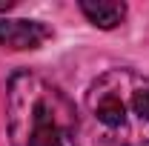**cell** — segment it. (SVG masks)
<instances>
[{"label":"cell","mask_w":149,"mask_h":146,"mask_svg":"<svg viewBox=\"0 0 149 146\" xmlns=\"http://www.w3.org/2000/svg\"><path fill=\"white\" fill-rule=\"evenodd\" d=\"M80 12L86 15L89 23L100 26V29H115L126 17V6L115 3V0H80Z\"/></svg>","instance_id":"277c9868"},{"label":"cell","mask_w":149,"mask_h":146,"mask_svg":"<svg viewBox=\"0 0 149 146\" xmlns=\"http://www.w3.org/2000/svg\"><path fill=\"white\" fill-rule=\"evenodd\" d=\"M86 112L109 146H149V77L135 69H109L86 92Z\"/></svg>","instance_id":"7a4b0ae2"},{"label":"cell","mask_w":149,"mask_h":146,"mask_svg":"<svg viewBox=\"0 0 149 146\" xmlns=\"http://www.w3.org/2000/svg\"><path fill=\"white\" fill-rule=\"evenodd\" d=\"M52 37V29L40 20H0V46L6 49H37Z\"/></svg>","instance_id":"3957f363"},{"label":"cell","mask_w":149,"mask_h":146,"mask_svg":"<svg viewBox=\"0 0 149 146\" xmlns=\"http://www.w3.org/2000/svg\"><path fill=\"white\" fill-rule=\"evenodd\" d=\"M9 146H80L72 100L37 72H15L6 89Z\"/></svg>","instance_id":"6da1fadb"}]
</instances>
